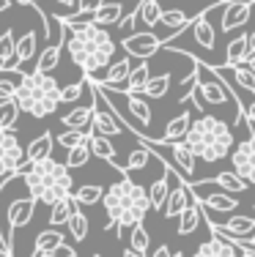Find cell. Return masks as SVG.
I'll return each mask as SVG.
<instances>
[{"label": "cell", "instance_id": "6da1fadb", "mask_svg": "<svg viewBox=\"0 0 255 257\" xmlns=\"http://www.w3.org/2000/svg\"><path fill=\"white\" fill-rule=\"evenodd\" d=\"M60 33H63V50H69L71 63L80 66L85 77H94L105 66L113 63L115 55V41L105 28L94 25V22H77V25H66L60 17H55Z\"/></svg>", "mask_w": 255, "mask_h": 257}, {"label": "cell", "instance_id": "7a4b0ae2", "mask_svg": "<svg viewBox=\"0 0 255 257\" xmlns=\"http://www.w3.org/2000/svg\"><path fill=\"white\" fill-rule=\"evenodd\" d=\"M102 205L107 211V230L118 227L121 238H129V232L135 224H140L145 219V213L151 211V200L148 192L143 186L129 181V175H124L121 181H115L110 189H105Z\"/></svg>", "mask_w": 255, "mask_h": 257}, {"label": "cell", "instance_id": "3957f363", "mask_svg": "<svg viewBox=\"0 0 255 257\" xmlns=\"http://www.w3.org/2000/svg\"><path fill=\"white\" fill-rule=\"evenodd\" d=\"M20 175H22V183H25L28 194L36 203H44V205H52V203H58V200L69 197L71 186H74L69 167L55 162L52 156L22 167Z\"/></svg>", "mask_w": 255, "mask_h": 257}, {"label": "cell", "instance_id": "277c9868", "mask_svg": "<svg viewBox=\"0 0 255 257\" xmlns=\"http://www.w3.org/2000/svg\"><path fill=\"white\" fill-rule=\"evenodd\" d=\"M184 145L203 162H220L230 154L233 148V128L222 120L211 118V115H200L198 120H192L190 132L184 137Z\"/></svg>", "mask_w": 255, "mask_h": 257}, {"label": "cell", "instance_id": "5b68a950", "mask_svg": "<svg viewBox=\"0 0 255 257\" xmlns=\"http://www.w3.org/2000/svg\"><path fill=\"white\" fill-rule=\"evenodd\" d=\"M14 104L20 112H28L33 118H47L58 109L60 104V85L55 77L41 74V71H30L20 79L14 93Z\"/></svg>", "mask_w": 255, "mask_h": 257}, {"label": "cell", "instance_id": "8992f818", "mask_svg": "<svg viewBox=\"0 0 255 257\" xmlns=\"http://www.w3.org/2000/svg\"><path fill=\"white\" fill-rule=\"evenodd\" d=\"M88 85H91V99H94V120H91V132L102 134V137H107V140L115 137V134H121L126 128V123L118 118V112L110 107V101L102 96V90L96 88L91 79H88Z\"/></svg>", "mask_w": 255, "mask_h": 257}, {"label": "cell", "instance_id": "52a82bcc", "mask_svg": "<svg viewBox=\"0 0 255 257\" xmlns=\"http://www.w3.org/2000/svg\"><path fill=\"white\" fill-rule=\"evenodd\" d=\"M198 93H200V99H203V104H211V107H225L230 101L236 104V99L228 90V85L214 74V69H209V66H203V63H198ZM236 109L244 115V109H241L239 104H236Z\"/></svg>", "mask_w": 255, "mask_h": 257}, {"label": "cell", "instance_id": "ba28073f", "mask_svg": "<svg viewBox=\"0 0 255 257\" xmlns=\"http://www.w3.org/2000/svg\"><path fill=\"white\" fill-rule=\"evenodd\" d=\"M22 164H25V151L20 140L14 137V132L0 128V183L20 175Z\"/></svg>", "mask_w": 255, "mask_h": 257}, {"label": "cell", "instance_id": "9c48e42d", "mask_svg": "<svg viewBox=\"0 0 255 257\" xmlns=\"http://www.w3.org/2000/svg\"><path fill=\"white\" fill-rule=\"evenodd\" d=\"M228 156H230V170H233L239 178H244L250 186H255V134H250L247 140H241Z\"/></svg>", "mask_w": 255, "mask_h": 257}, {"label": "cell", "instance_id": "30bf717a", "mask_svg": "<svg viewBox=\"0 0 255 257\" xmlns=\"http://www.w3.org/2000/svg\"><path fill=\"white\" fill-rule=\"evenodd\" d=\"M162 44H165V41H162L156 33H151V30L129 33V36H124V41H121L124 52L129 55V58H137V60H148L151 55H156L162 50Z\"/></svg>", "mask_w": 255, "mask_h": 257}, {"label": "cell", "instance_id": "8fae6325", "mask_svg": "<svg viewBox=\"0 0 255 257\" xmlns=\"http://www.w3.org/2000/svg\"><path fill=\"white\" fill-rule=\"evenodd\" d=\"M252 6L250 0H233V3H222V17H220V28L230 33L236 28H244L252 17Z\"/></svg>", "mask_w": 255, "mask_h": 257}, {"label": "cell", "instance_id": "7c38bea8", "mask_svg": "<svg viewBox=\"0 0 255 257\" xmlns=\"http://www.w3.org/2000/svg\"><path fill=\"white\" fill-rule=\"evenodd\" d=\"M190 203H195V197H192V189H190V181L179 178V181H176V186L167 192V200H165L162 213H165L167 219H179V213L184 211Z\"/></svg>", "mask_w": 255, "mask_h": 257}, {"label": "cell", "instance_id": "4fadbf2b", "mask_svg": "<svg viewBox=\"0 0 255 257\" xmlns=\"http://www.w3.org/2000/svg\"><path fill=\"white\" fill-rule=\"evenodd\" d=\"M129 71H132V58L126 55V58L113 60V63L107 66V74L102 77V79H91V82H96L99 88L124 90V85H126V77H129Z\"/></svg>", "mask_w": 255, "mask_h": 257}, {"label": "cell", "instance_id": "5bb4252c", "mask_svg": "<svg viewBox=\"0 0 255 257\" xmlns=\"http://www.w3.org/2000/svg\"><path fill=\"white\" fill-rule=\"evenodd\" d=\"M211 235H214V232H211ZM239 252H241V249L236 246V243H230V241H225V238L214 235V238H209V241L200 243L192 257H239Z\"/></svg>", "mask_w": 255, "mask_h": 257}, {"label": "cell", "instance_id": "9a60e30c", "mask_svg": "<svg viewBox=\"0 0 255 257\" xmlns=\"http://www.w3.org/2000/svg\"><path fill=\"white\" fill-rule=\"evenodd\" d=\"M209 20H211V11H203L200 17L192 20V41L198 47H203V50H214V44H217V33Z\"/></svg>", "mask_w": 255, "mask_h": 257}, {"label": "cell", "instance_id": "2e32d148", "mask_svg": "<svg viewBox=\"0 0 255 257\" xmlns=\"http://www.w3.org/2000/svg\"><path fill=\"white\" fill-rule=\"evenodd\" d=\"M209 227H217V230L228 232V235H233L230 243H236L239 238H247L255 232V216H230L225 224H209Z\"/></svg>", "mask_w": 255, "mask_h": 257}, {"label": "cell", "instance_id": "e0dca14e", "mask_svg": "<svg viewBox=\"0 0 255 257\" xmlns=\"http://www.w3.org/2000/svg\"><path fill=\"white\" fill-rule=\"evenodd\" d=\"M190 126H192L190 112H179V115H176V118L165 126L162 137H156V143H181V140L187 137V132H190Z\"/></svg>", "mask_w": 255, "mask_h": 257}, {"label": "cell", "instance_id": "ac0fdd59", "mask_svg": "<svg viewBox=\"0 0 255 257\" xmlns=\"http://www.w3.org/2000/svg\"><path fill=\"white\" fill-rule=\"evenodd\" d=\"M36 44H39V36L33 33V30H28L22 39H17V63L11 66V69H17V71H22L25 74V63H30L33 60V55H36Z\"/></svg>", "mask_w": 255, "mask_h": 257}, {"label": "cell", "instance_id": "d6986e66", "mask_svg": "<svg viewBox=\"0 0 255 257\" xmlns=\"http://www.w3.org/2000/svg\"><path fill=\"white\" fill-rule=\"evenodd\" d=\"M52 148H55V137H52L50 132L39 134V137H36L33 143L28 145V151H25V162H28V164L41 162V159L52 156Z\"/></svg>", "mask_w": 255, "mask_h": 257}, {"label": "cell", "instance_id": "ffe728a7", "mask_svg": "<svg viewBox=\"0 0 255 257\" xmlns=\"http://www.w3.org/2000/svg\"><path fill=\"white\" fill-rule=\"evenodd\" d=\"M60 55H63V33L58 36L55 44L44 47V52L39 55V60H36V69L33 71H41V74H50L52 69L60 63Z\"/></svg>", "mask_w": 255, "mask_h": 257}, {"label": "cell", "instance_id": "44dd1931", "mask_svg": "<svg viewBox=\"0 0 255 257\" xmlns=\"http://www.w3.org/2000/svg\"><path fill=\"white\" fill-rule=\"evenodd\" d=\"M151 79V69H148V63H135L132 66V71H129V77H126V85H124V90L121 93H143V88H145V82Z\"/></svg>", "mask_w": 255, "mask_h": 257}, {"label": "cell", "instance_id": "7402d4cb", "mask_svg": "<svg viewBox=\"0 0 255 257\" xmlns=\"http://www.w3.org/2000/svg\"><path fill=\"white\" fill-rule=\"evenodd\" d=\"M77 211V203H74V197H63V200H58V203H52L50 205V224L52 227H60V224H69V219H71V213Z\"/></svg>", "mask_w": 255, "mask_h": 257}, {"label": "cell", "instance_id": "603a6c76", "mask_svg": "<svg viewBox=\"0 0 255 257\" xmlns=\"http://www.w3.org/2000/svg\"><path fill=\"white\" fill-rule=\"evenodd\" d=\"M211 181H214L217 186L222 189V192H228V194H244L247 189H250V183H247L244 178H239V175H236L233 170H225V173H217Z\"/></svg>", "mask_w": 255, "mask_h": 257}, {"label": "cell", "instance_id": "cb8c5ba5", "mask_svg": "<svg viewBox=\"0 0 255 257\" xmlns=\"http://www.w3.org/2000/svg\"><path fill=\"white\" fill-rule=\"evenodd\" d=\"M247 55H250L247 33H239L233 41H228V50H225V63H228V66H241Z\"/></svg>", "mask_w": 255, "mask_h": 257}, {"label": "cell", "instance_id": "d4e9b609", "mask_svg": "<svg viewBox=\"0 0 255 257\" xmlns=\"http://www.w3.org/2000/svg\"><path fill=\"white\" fill-rule=\"evenodd\" d=\"M91 154L99 156L102 162L113 164L115 170H121V164L115 162V148H113V143H110L107 137H102V134H91Z\"/></svg>", "mask_w": 255, "mask_h": 257}, {"label": "cell", "instance_id": "484cf974", "mask_svg": "<svg viewBox=\"0 0 255 257\" xmlns=\"http://www.w3.org/2000/svg\"><path fill=\"white\" fill-rule=\"evenodd\" d=\"M167 175H170V167H165V175H159V178L151 183V189H148L151 211H162V208H165V200H167V192H170V186H167Z\"/></svg>", "mask_w": 255, "mask_h": 257}, {"label": "cell", "instance_id": "4316f807", "mask_svg": "<svg viewBox=\"0 0 255 257\" xmlns=\"http://www.w3.org/2000/svg\"><path fill=\"white\" fill-rule=\"evenodd\" d=\"M121 17H124L121 3H105V6H99V9L94 11V20H91V22L99 25V28H105V25H118Z\"/></svg>", "mask_w": 255, "mask_h": 257}, {"label": "cell", "instance_id": "83f0119b", "mask_svg": "<svg viewBox=\"0 0 255 257\" xmlns=\"http://www.w3.org/2000/svg\"><path fill=\"white\" fill-rule=\"evenodd\" d=\"M200 205H198V200L195 203H190L184 208V211L179 213V235H190V232H195L198 230V224H200Z\"/></svg>", "mask_w": 255, "mask_h": 257}, {"label": "cell", "instance_id": "f1b7e54d", "mask_svg": "<svg viewBox=\"0 0 255 257\" xmlns=\"http://www.w3.org/2000/svg\"><path fill=\"white\" fill-rule=\"evenodd\" d=\"M159 17H162V3L159 0H140V3H137V20H140L145 28L159 25Z\"/></svg>", "mask_w": 255, "mask_h": 257}, {"label": "cell", "instance_id": "f546056e", "mask_svg": "<svg viewBox=\"0 0 255 257\" xmlns=\"http://www.w3.org/2000/svg\"><path fill=\"white\" fill-rule=\"evenodd\" d=\"M17 58V36L11 30L0 33V69H11Z\"/></svg>", "mask_w": 255, "mask_h": 257}, {"label": "cell", "instance_id": "4dcf8cb0", "mask_svg": "<svg viewBox=\"0 0 255 257\" xmlns=\"http://www.w3.org/2000/svg\"><path fill=\"white\" fill-rule=\"evenodd\" d=\"M91 128H66V132H60L58 137H55V143L60 145V148H66V151H71V148H77V145H82V143H88L91 140Z\"/></svg>", "mask_w": 255, "mask_h": 257}, {"label": "cell", "instance_id": "1f68e13d", "mask_svg": "<svg viewBox=\"0 0 255 257\" xmlns=\"http://www.w3.org/2000/svg\"><path fill=\"white\" fill-rule=\"evenodd\" d=\"M63 243H66V235H63V232H58L55 227L41 230L39 235H36V252H52V249L63 246Z\"/></svg>", "mask_w": 255, "mask_h": 257}, {"label": "cell", "instance_id": "d6a6232c", "mask_svg": "<svg viewBox=\"0 0 255 257\" xmlns=\"http://www.w3.org/2000/svg\"><path fill=\"white\" fill-rule=\"evenodd\" d=\"M94 120V107H74L69 115H63L66 128H88Z\"/></svg>", "mask_w": 255, "mask_h": 257}, {"label": "cell", "instance_id": "836d02e7", "mask_svg": "<svg viewBox=\"0 0 255 257\" xmlns=\"http://www.w3.org/2000/svg\"><path fill=\"white\" fill-rule=\"evenodd\" d=\"M148 159H151V151L145 148V145L140 143L135 151L129 154V162L124 164V167L118 170V173H124V175H129V173H135V170H145V164H148Z\"/></svg>", "mask_w": 255, "mask_h": 257}, {"label": "cell", "instance_id": "e575fe53", "mask_svg": "<svg viewBox=\"0 0 255 257\" xmlns=\"http://www.w3.org/2000/svg\"><path fill=\"white\" fill-rule=\"evenodd\" d=\"M91 140L88 143H82V145H77V148H71V151H66V167L69 170H77V167H85V164L91 162Z\"/></svg>", "mask_w": 255, "mask_h": 257}, {"label": "cell", "instance_id": "d590c367", "mask_svg": "<svg viewBox=\"0 0 255 257\" xmlns=\"http://www.w3.org/2000/svg\"><path fill=\"white\" fill-rule=\"evenodd\" d=\"M167 90H170V71L167 74H159V77H151L143 88V96H148V99H162Z\"/></svg>", "mask_w": 255, "mask_h": 257}, {"label": "cell", "instance_id": "8d00e7d4", "mask_svg": "<svg viewBox=\"0 0 255 257\" xmlns=\"http://www.w3.org/2000/svg\"><path fill=\"white\" fill-rule=\"evenodd\" d=\"M148 246H151L148 230L143 227V222L135 224V227H132V232H129V249H132V252H137V254H145V252H148Z\"/></svg>", "mask_w": 255, "mask_h": 257}, {"label": "cell", "instance_id": "74e56055", "mask_svg": "<svg viewBox=\"0 0 255 257\" xmlns=\"http://www.w3.org/2000/svg\"><path fill=\"white\" fill-rule=\"evenodd\" d=\"M71 197H74L77 205H96V203H102V197H105V189L91 183V186H80Z\"/></svg>", "mask_w": 255, "mask_h": 257}, {"label": "cell", "instance_id": "f35d334b", "mask_svg": "<svg viewBox=\"0 0 255 257\" xmlns=\"http://www.w3.org/2000/svg\"><path fill=\"white\" fill-rule=\"evenodd\" d=\"M69 232L74 241H85V235H88V216L80 211V205H77V211L69 219Z\"/></svg>", "mask_w": 255, "mask_h": 257}, {"label": "cell", "instance_id": "ab89813d", "mask_svg": "<svg viewBox=\"0 0 255 257\" xmlns=\"http://www.w3.org/2000/svg\"><path fill=\"white\" fill-rule=\"evenodd\" d=\"M17 118H20V107H17L14 101H0V128L11 132L17 123Z\"/></svg>", "mask_w": 255, "mask_h": 257}, {"label": "cell", "instance_id": "60d3db41", "mask_svg": "<svg viewBox=\"0 0 255 257\" xmlns=\"http://www.w3.org/2000/svg\"><path fill=\"white\" fill-rule=\"evenodd\" d=\"M85 88H88V79H85V77L80 79V82H71V85H66V88H60V104L77 101L85 93Z\"/></svg>", "mask_w": 255, "mask_h": 257}, {"label": "cell", "instance_id": "b9f144b4", "mask_svg": "<svg viewBox=\"0 0 255 257\" xmlns=\"http://www.w3.org/2000/svg\"><path fill=\"white\" fill-rule=\"evenodd\" d=\"M17 85H20V82H11V79L0 77V101H14Z\"/></svg>", "mask_w": 255, "mask_h": 257}, {"label": "cell", "instance_id": "7bdbcfd3", "mask_svg": "<svg viewBox=\"0 0 255 257\" xmlns=\"http://www.w3.org/2000/svg\"><path fill=\"white\" fill-rule=\"evenodd\" d=\"M135 22H137V6H135V11H129L126 17H121V22H118L121 33L129 36V33H132V28H135Z\"/></svg>", "mask_w": 255, "mask_h": 257}, {"label": "cell", "instance_id": "ee69618b", "mask_svg": "<svg viewBox=\"0 0 255 257\" xmlns=\"http://www.w3.org/2000/svg\"><path fill=\"white\" fill-rule=\"evenodd\" d=\"M99 6H105V0H77V14H94Z\"/></svg>", "mask_w": 255, "mask_h": 257}, {"label": "cell", "instance_id": "f6af8a7d", "mask_svg": "<svg viewBox=\"0 0 255 257\" xmlns=\"http://www.w3.org/2000/svg\"><path fill=\"white\" fill-rule=\"evenodd\" d=\"M44 257H74V249L71 246H58V249H52V252H44Z\"/></svg>", "mask_w": 255, "mask_h": 257}, {"label": "cell", "instance_id": "bcb514c9", "mask_svg": "<svg viewBox=\"0 0 255 257\" xmlns=\"http://www.w3.org/2000/svg\"><path fill=\"white\" fill-rule=\"evenodd\" d=\"M244 123L247 126H255V99L244 107Z\"/></svg>", "mask_w": 255, "mask_h": 257}, {"label": "cell", "instance_id": "7dc6e473", "mask_svg": "<svg viewBox=\"0 0 255 257\" xmlns=\"http://www.w3.org/2000/svg\"><path fill=\"white\" fill-rule=\"evenodd\" d=\"M236 246H241V249H250V252H255V232H252V238H239V241H236Z\"/></svg>", "mask_w": 255, "mask_h": 257}, {"label": "cell", "instance_id": "c3c4849f", "mask_svg": "<svg viewBox=\"0 0 255 257\" xmlns=\"http://www.w3.org/2000/svg\"><path fill=\"white\" fill-rule=\"evenodd\" d=\"M151 257H173V252H170L167 246H159V249H156V252L151 254Z\"/></svg>", "mask_w": 255, "mask_h": 257}, {"label": "cell", "instance_id": "681fc988", "mask_svg": "<svg viewBox=\"0 0 255 257\" xmlns=\"http://www.w3.org/2000/svg\"><path fill=\"white\" fill-rule=\"evenodd\" d=\"M244 63H247V69H250L252 74H255V52H250V55H247V58H244Z\"/></svg>", "mask_w": 255, "mask_h": 257}, {"label": "cell", "instance_id": "f907efd6", "mask_svg": "<svg viewBox=\"0 0 255 257\" xmlns=\"http://www.w3.org/2000/svg\"><path fill=\"white\" fill-rule=\"evenodd\" d=\"M247 44H250V52H255V30L247 33Z\"/></svg>", "mask_w": 255, "mask_h": 257}, {"label": "cell", "instance_id": "816d5d0a", "mask_svg": "<svg viewBox=\"0 0 255 257\" xmlns=\"http://www.w3.org/2000/svg\"><path fill=\"white\" fill-rule=\"evenodd\" d=\"M11 3H20V6H39V0H11Z\"/></svg>", "mask_w": 255, "mask_h": 257}, {"label": "cell", "instance_id": "f5cc1de1", "mask_svg": "<svg viewBox=\"0 0 255 257\" xmlns=\"http://www.w3.org/2000/svg\"><path fill=\"white\" fill-rule=\"evenodd\" d=\"M55 3H60V6H69V9H74V6H77V0H55Z\"/></svg>", "mask_w": 255, "mask_h": 257}, {"label": "cell", "instance_id": "db71d44e", "mask_svg": "<svg viewBox=\"0 0 255 257\" xmlns=\"http://www.w3.org/2000/svg\"><path fill=\"white\" fill-rule=\"evenodd\" d=\"M239 249H241V246H239ZM239 257H255V252H250V249H241Z\"/></svg>", "mask_w": 255, "mask_h": 257}, {"label": "cell", "instance_id": "11a10c76", "mask_svg": "<svg viewBox=\"0 0 255 257\" xmlns=\"http://www.w3.org/2000/svg\"><path fill=\"white\" fill-rule=\"evenodd\" d=\"M9 6H11V0H0V14H3V11L9 9Z\"/></svg>", "mask_w": 255, "mask_h": 257}, {"label": "cell", "instance_id": "9f6ffc18", "mask_svg": "<svg viewBox=\"0 0 255 257\" xmlns=\"http://www.w3.org/2000/svg\"><path fill=\"white\" fill-rule=\"evenodd\" d=\"M124 257H145V254H137V252H132V249H126Z\"/></svg>", "mask_w": 255, "mask_h": 257}, {"label": "cell", "instance_id": "6f0895ef", "mask_svg": "<svg viewBox=\"0 0 255 257\" xmlns=\"http://www.w3.org/2000/svg\"><path fill=\"white\" fill-rule=\"evenodd\" d=\"M211 3H233V0H211ZM250 3H255V0H250Z\"/></svg>", "mask_w": 255, "mask_h": 257}, {"label": "cell", "instance_id": "680465c9", "mask_svg": "<svg viewBox=\"0 0 255 257\" xmlns=\"http://www.w3.org/2000/svg\"><path fill=\"white\" fill-rule=\"evenodd\" d=\"M0 257H11V254H9V252H3V249H0Z\"/></svg>", "mask_w": 255, "mask_h": 257}, {"label": "cell", "instance_id": "91938a15", "mask_svg": "<svg viewBox=\"0 0 255 257\" xmlns=\"http://www.w3.org/2000/svg\"><path fill=\"white\" fill-rule=\"evenodd\" d=\"M33 257H44V252H33Z\"/></svg>", "mask_w": 255, "mask_h": 257}, {"label": "cell", "instance_id": "94428289", "mask_svg": "<svg viewBox=\"0 0 255 257\" xmlns=\"http://www.w3.org/2000/svg\"><path fill=\"white\" fill-rule=\"evenodd\" d=\"M173 257H184V254H181V252H179V254H173Z\"/></svg>", "mask_w": 255, "mask_h": 257}, {"label": "cell", "instance_id": "6125c7cd", "mask_svg": "<svg viewBox=\"0 0 255 257\" xmlns=\"http://www.w3.org/2000/svg\"><path fill=\"white\" fill-rule=\"evenodd\" d=\"M132 3H140V0H132Z\"/></svg>", "mask_w": 255, "mask_h": 257}, {"label": "cell", "instance_id": "be15d7a7", "mask_svg": "<svg viewBox=\"0 0 255 257\" xmlns=\"http://www.w3.org/2000/svg\"><path fill=\"white\" fill-rule=\"evenodd\" d=\"M94 257H102V254H94Z\"/></svg>", "mask_w": 255, "mask_h": 257}, {"label": "cell", "instance_id": "e7e4bbea", "mask_svg": "<svg viewBox=\"0 0 255 257\" xmlns=\"http://www.w3.org/2000/svg\"><path fill=\"white\" fill-rule=\"evenodd\" d=\"M252 213H255V208H252Z\"/></svg>", "mask_w": 255, "mask_h": 257}]
</instances>
